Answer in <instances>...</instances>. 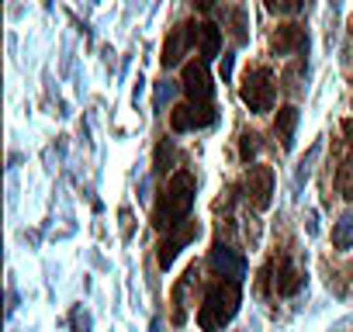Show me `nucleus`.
Wrapping results in <instances>:
<instances>
[{
  "instance_id": "obj_1",
  "label": "nucleus",
  "mask_w": 353,
  "mask_h": 332,
  "mask_svg": "<svg viewBox=\"0 0 353 332\" xmlns=\"http://www.w3.org/2000/svg\"><path fill=\"white\" fill-rule=\"evenodd\" d=\"M191 208H194V174L191 170H176L170 174L156 208H152V225L156 229H176L181 222L191 218Z\"/></svg>"
},
{
  "instance_id": "obj_2",
  "label": "nucleus",
  "mask_w": 353,
  "mask_h": 332,
  "mask_svg": "<svg viewBox=\"0 0 353 332\" xmlns=\"http://www.w3.org/2000/svg\"><path fill=\"white\" fill-rule=\"evenodd\" d=\"M239 301H243V280L215 277L205 287V298H201V308H198V325L205 332H222L236 318Z\"/></svg>"
},
{
  "instance_id": "obj_3",
  "label": "nucleus",
  "mask_w": 353,
  "mask_h": 332,
  "mask_svg": "<svg viewBox=\"0 0 353 332\" xmlns=\"http://www.w3.org/2000/svg\"><path fill=\"white\" fill-rule=\"evenodd\" d=\"M239 97H243V104H246L253 114H267V111L274 107V97H277V80H274L270 66H250V70L243 73Z\"/></svg>"
},
{
  "instance_id": "obj_4",
  "label": "nucleus",
  "mask_w": 353,
  "mask_h": 332,
  "mask_svg": "<svg viewBox=\"0 0 353 332\" xmlns=\"http://www.w3.org/2000/svg\"><path fill=\"white\" fill-rule=\"evenodd\" d=\"M263 277L274 284V294H277V298H291V294H298V291L305 287V270L294 263V256H291L288 249H281V253L270 260V267H267Z\"/></svg>"
},
{
  "instance_id": "obj_5",
  "label": "nucleus",
  "mask_w": 353,
  "mask_h": 332,
  "mask_svg": "<svg viewBox=\"0 0 353 332\" xmlns=\"http://www.w3.org/2000/svg\"><path fill=\"white\" fill-rule=\"evenodd\" d=\"M198 28H201V21H181V25H173V28L166 32L163 56H159L163 70H173V66L184 63V56H188L191 45L198 42Z\"/></svg>"
},
{
  "instance_id": "obj_6",
  "label": "nucleus",
  "mask_w": 353,
  "mask_h": 332,
  "mask_svg": "<svg viewBox=\"0 0 353 332\" xmlns=\"http://www.w3.org/2000/svg\"><path fill=\"white\" fill-rule=\"evenodd\" d=\"M181 87H184L188 101H194V104H212V97H215V80H212L208 63H205V59H191V63H184Z\"/></svg>"
},
{
  "instance_id": "obj_7",
  "label": "nucleus",
  "mask_w": 353,
  "mask_h": 332,
  "mask_svg": "<svg viewBox=\"0 0 353 332\" xmlns=\"http://www.w3.org/2000/svg\"><path fill=\"white\" fill-rule=\"evenodd\" d=\"M243 198L256 211L270 208V198H274V170L270 166H250L246 177H243Z\"/></svg>"
},
{
  "instance_id": "obj_8",
  "label": "nucleus",
  "mask_w": 353,
  "mask_h": 332,
  "mask_svg": "<svg viewBox=\"0 0 353 332\" xmlns=\"http://www.w3.org/2000/svg\"><path fill=\"white\" fill-rule=\"evenodd\" d=\"M215 121V111L212 104H194V101H184L170 111V128L173 132H198V128H208Z\"/></svg>"
},
{
  "instance_id": "obj_9",
  "label": "nucleus",
  "mask_w": 353,
  "mask_h": 332,
  "mask_svg": "<svg viewBox=\"0 0 353 332\" xmlns=\"http://www.w3.org/2000/svg\"><path fill=\"white\" fill-rule=\"evenodd\" d=\"M198 232H201V225L194 222V218H188V222H181V225H176V229H170L166 232V239L159 242V253H156V263L166 270L173 260H176V253H181L188 242H194L198 239Z\"/></svg>"
},
{
  "instance_id": "obj_10",
  "label": "nucleus",
  "mask_w": 353,
  "mask_h": 332,
  "mask_svg": "<svg viewBox=\"0 0 353 332\" xmlns=\"http://www.w3.org/2000/svg\"><path fill=\"white\" fill-rule=\"evenodd\" d=\"M270 52L274 56H305L308 52V32H305V25H281V28H274V35H270Z\"/></svg>"
},
{
  "instance_id": "obj_11",
  "label": "nucleus",
  "mask_w": 353,
  "mask_h": 332,
  "mask_svg": "<svg viewBox=\"0 0 353 332\" xmlns=\"http://www.w3.org/2000/svg\"><path fill=\"white\" fill-rule=\"evenodd\" d=\"M208 263H212L215 277H229V280H243V277H246V256H243L239 249L225 246L222 239L212 246V256H208Z\"/></svg>"
},
{
  "instance_id": "obj_12",
  "label": "nucleus",
  "mask_w": 353,
  "mask_h": 332,
  "mask_svg": "<svg viewBox=\"0 0 353 332\" xmlns=\"http://www.w3.org/2000/svg\"><path fill=\"white\" fill-rule=\"evenodd\" d=\"M198 273H201V267H198V263H191V267L184 270V277L176 280V287H173V325H184V318H188L191 287L198 284Z\"/></svg>"
},
{
  "instance_id": "obj_13",
  "label": "nucleus",
  "mask_w": 353,
  "mask_h": 332,
  "mask_svg": "<svg viewBox=\"0 0 353 332\" xmlns=\"http://www.w3.org/2000/svg\"><path fill=\"white\" fill-rule=\"evenodd\" d=\"M294 128H298V107H294V104L277 107V118H274V135L281 138V149H284V152H291V145H294Z\"/></svg>"
},
{
  "instance_id": "obj_14",
  "label": "nucleus",
  "mask_w": 353,
  "mask_h": 332,
  "mask_svg": "<svg viewBox=\"0 0 353 332\" xmlns=\"http://www.w3.org/2000/svg\"><path fill=\"white\" fill-rule=\"evenodd\" d=\"M198 49H201V59L212 63L219 56V49H222V28L212 25V21H201V28H198Z\"/></svg>"
},
{
  "instance_id": "obj_15",
  "label": "nucleus",
  "mask_w": 353,
  "mask_h": 332,
  "mask_svg": "<svg viewBox=\"0 0 353 332\" xmlns=\"http://www.w3.org/2000/svg\"><path fill=\"white\" fill-rule=\"evenodd\" d=\"M152 170H156V177L176 174V145H173V138H163V142L156 145V156H152Z\"/></svg>"
},
{
  "instance_id": "obj_16",
  "label": "nucleus",
  "mask_w": 353,
  "mask_h": 332,
  "mask_svg": "<svg viewBox=\"0 0 353 332\" xmlns=\"http://www.w3.org/2000/svg\"><path fill=\"white\" fill-rule=\"evenodd\" d=\"M332 246H336V249H350V246H353V208L343 211V215L332 222Z\"/></svg>"
},
{
  "instance_id": "obj_17",
  "label": "nucleus",
  "mask_w": 353,
  "mask_h": 332,
  "mask_svg": "<svg viewBox=\"0 0 353 332\" xmlns=\"http://www.w3.org/2000/svg\"><path fill=\"white\" fill-rule=\"evenodd\" d=\"M301 73H305V56H301V59H294V63L284 70V76H281V87H284L288 94H298V90H301V83H298V80H301Z\"/></svg>"
},
{
  "instance_id": "obj_18",
  "label": "nucleus",
  "mask_w": 353,
  "mask_h": 332,
  "mask_svg": "<svg viewBox=\"0 0 353 332\" xmlns=\"http://www.w3.org/2000/svg\"><path fill=\"white\" fill-rule=\"evenodd\" d=\"M260 132H243L239 135V159L243 163H250V159H256V152H260Z\"/></svg>"
},
{
  "instance_id": "obj_19",
  "label": "nucleus",
  "mask_w": 353,
  "mask_h": 332,
  "mask_svg": "<svg viewBox=\"0 0 353 332\" xmlns=\"http://www.w3.org/2000/svg\"><path fill=\"white\" fill-rule=\"evenodd\" d=\"M229 28H232V35H236L239 45L250 39V32H246V11H243V8H232V11H229Z\"/></svg>"
},
{
  "instance_id": "obj_20",
  "label": "nucleus",
  "mask_w": 353,
  "mask_h": 332,
  "mask_svg": "<svg viewBox=\"0 0 353 332\" xmlns=\"http://www.w3.org/2000/svg\"><path fill=\"white\" fill-rule=\"evenodd\" d=\"M308 4H312V0H277L274 14H301Z\"/></svg>"
},
{
  "instance_id": "obj_21",
  "label": "nucleus",
  "mask_w": 353,
  "mask_h": 332,
  "mask_svg": "<svg viewBox=\"0 0 353 332\" xmlns=\"http://www.w3.org/2000/svg\"><path fill=\"white\" fill-rule=\"evenodd\" d=\"M121 229H125V239L132 236V211L128 208H121Z\"/></svg>"
},
{
  "instance_id": "obj_22",
  "label": "nucleus",
  "mask_w": 353,
  "mask_h": 332,
  "mask_svg": "<svg viewBox=\"0 0 353 332\" xmlns=\"http://www.w3.org/2000/svg\"><path fill=\"white\" fill-rule=\"evenodd\" d=\"M229 76H232V56L225 52L222 56V80H229Z\"/></svg>"
},
{
  "instance_id": "obj_23",
  "label": "nucleus",
  "mask_w": 353,
  "mask_h": 332,
  "mask_svg": "<svg viewBox=\"0 0 353 332\" xmlns=\"http://www.w3.org/2000/svg\"><path fill=\"white\" fill-rule=\"evenodd\" d=\"M194 8H198L201 14H208V11L215 8V0H194Z\"/></svg>"
},
{
  "instance_id": "obj_24",
  "label": "nucleus",
  "mask_w": 353,
  "mask_h": 332,
  "mask_svg": "<svg viewBox=\"0 0 353 332\" xmlns=\"http://www.w3.org/2000/svg\"><path fill=\"white\" fill-rule=\"evenodd\" d=\"M343 132H346V135H350V142H353V118H350V121H343Z\"/></svg>"
},
{
  "instance_id": "obj_25",
  "label": "nucleus",
  "mask_w": 353,
  "mask_h": 332,
  "mask_svg": "<svg viewBox=\"0 0 353 332\" xmlns=\"http://www.w3.org/2000/svg\"><path fill=\"white\" fill-rule=\"evenodd\" d=\"M267 8H270V11H274V8H277V0H267Z\"/></svg>"
},
{
  "instance_id": "obj_26",
  "label": "nucleus",
  "mask_w": 353,
  "mask_h": 332,
  "mask_svg": "<svg viewBox=\"0 0 353 332\" xmlns=\"http://www.w3.org/2000/svg\"><path fill=\"white\" fill-rule=\"evenodd\" d=\"M350 32H353V18H350Z\"/></svg>"
},
{
  "instance_id": "obj_27",
  "label": "nucleus",
  "mask_w": 353,
  "mask_h": 332,
  "mask_svg": "<svg viewBox=\"0 0 353 332\" xmlns=\"http://www.w3.org/2000/svg\"><path fill=\"white\" fill-rule=\"evenodd\" d=\"M350 273H353V267H350Z\"/></svg>"
}]
</instances>
